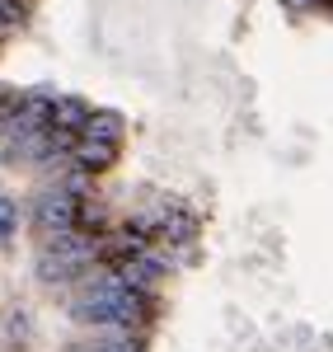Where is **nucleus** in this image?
<instances>
[{"label": "nucleus", "mask_w": 333, "mask_h": 352, "mask_svg": "<svg viewBox=\"0 0 333 352\" xmlns=\"http://www.w3.org/2000/svg\"><path fill=\"white\" fill-rule=\"evenodd\" d=\"M94 263H104L99 240L84 235V230H66V235L43 244V254H38V282L43 287H76Z\"/></svg>", "instance_id": "f257e3e1"}, {"label": "nucleus", "mask_w": 333, "mask_h": 352, "mask_svg": "<svg viewBox=\"0 0 333 352\" xmlns=\"http://www.w3.org/2000/svg\"><path fill=\"white\" fill-rule=\"evenodd\" d=\"M76 217H80V197L52 188V184H43V188H38V197H33V207H28L33 235H38L43 244L56 240V235H66V230H76Z\"/></svg>", "instance_id": "f03ea898"}, {"label": "nucleus", "mask_w": 333, "mask_h": 352, "mask_svg": "<svg viewBox=\"0 0 333 352\" xmlns=\"http://www.w3.org/2000/svg\"><path fill=\"white\" fill-rule=\"evenodd\" d=\"M122 132H127V118L113 109H89V118H84L80 127V141H104V146H117L122 141Z\"/></svg>", "instance_id": "7ed1b4c3"}, {"label": "nucleus", "mask_w": 333, "mask_h": 352, "mask_svg": "<svg viewBox=\"0 0 333 352\" xmlns=\"http://www.w3.org/2000/svg\"><path fill=\"white\" fill-rule=\"evenodd\" d=\"M84 118H89V104H80V99H71V94L47 99V127H61V132H76V136H80Z\"/></svg>", "instance_id": "20e7f679"}, {"label": "nucleus", "mask_w": 333, "mask_h": 352, "mask_svg": "<svg viewBox=\"0 0 333 352\" xmlns=\"http://www.w3.org/2000/svg\"><path fill=\"white\" fill-rule=\"evenodd\" d=\"M155 217V235L160 240H169V244H193V235H197V217H188V212H150Z\"/></svg>", "instance_id": "39448f33"}, {"label": "nucleus", "mask_w": 333, "mask_h": 352, "mask_svg": "<svg viewBox=\"0 0 333 352\" xmlns=\"http://www.w3.org/2000/svg\"><path fill=\"white\" fill-rule=\"evenodd\" d=\"M117 160V146H104V141H76V151H71V164H80L84 174H104L113 169Z\"/></svg>", "instance_id": "423d86ee"}, {"label": "nucleus", "mask_w": 333, "mask_h": 352, "mask_svg": "<svg viewBox=\"0 0 333 352\" xmlns=\"http://www.w3.org/2000/svg\"><path fill=\"white\" fill-rule=\"evenodd\" d=\"M94 352H146L132 329H108L104 338H94Z\"/></svg>", "instance_id": "0eeeda50"}, {"label": "nucleus", "mask_w": 333, "mask_h": 352, "mask_svg": "<svg viewBox=\"0 0 333 352\" xmlns=\"http://www.w3.org/2000/svg\"><path fill=\"white\" fill-rule=\"evenodd\" d=\"M19 235V202L0 192V244H10Z\"/></svg>", "instance_id": "6e6552de"}, {"label": "nucleus", "mask_w": 333, "mask_h": 352, "mask_svg": "<svg viewBox=\"0 0 333 352\" xmlns=\"http://www.w3.org/2000/svg\"><path fill=\"white\" fill-rule=\"evenodd\" d=\"M286 10H296V14H306V10H314V5H324V0H282Z\"/></svg>", "instance_id": "1a4fd4ad"}, {"label": "nucleus", "mask_w": 333, "mask_h": 352, "mask_svg": "<svg viewBox=\"0 0 333 352\" xmlns=\"http://www.w3.org/2000/svg\"><path fill=\"white\" fill-rule=\"evenodd\" d=\"M10 33H14V24H5V19H0V43H5Z\"/></svg>", "instance_id": "9d476101"}, {"label": "nucleus", "mask_w": 333, "mask_h": 352, "mask_svg": "<svg viewBox=\"0 0 333 352\" xmlns=\"http://www.w3.org/2000/svg\"><path fill=\"white\" fill-rule=\"evenodd\" d=\"M76 352H94V348H76Z\"/></svg>", "instance_id": "9b49d317"}]
</instances>
